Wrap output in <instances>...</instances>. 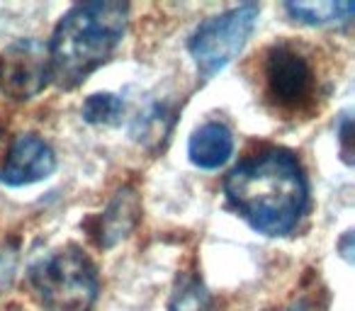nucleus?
<instances>
[{
	"label": "nucleus",
	"instance_id": "obj_3",
	"mask_svg": "<svg viewBox=\"0 0 355 311\" xmlns=\"http://www.w3.org/2000/svg\"><path fill=\"white\" fill-rule=\"evenodd\" d=\"M30 287L44 311H90L100 294V277L78 246H64L30 267Z\"/></svg>",
	"mask_w": 355,
	"mask_h": 311
},
{
	"label": "nucleus",
	"instance_id": "obj_5",
	"mask_svg": "<svg viewBox=\"0 0 355 311\" xmlns=\"http://www.w3.org/2000/svg\"><path fill=\"white\" fill-rule=\"evenodd\" d=\"M266 95L277 109L300 114L316 98V73L306 56L287 42L270 46L263 64Z\"/></svg>",
	"mask_w": 355,
	"mask_h": 311
},
{
	"label": "nucleus",
	"instance_id": "obj_1",
	"mask_svg": "<svg viewBox=\"0 0 355 311\" xmlns=\"http://www.w3.org/2000/svg\"><path fill=\"white\" fill-rule=\"evenodd\" d=\"M224 195L234 212L258 233L287 236L309 204V183L295 153L272 146L229 170Z\"/></svg>",
	"mask_w": 355,
	"mask_h": 311
},
{
	"label": "nucleus",
	"instance_id": "obj_11",
	"mask_svg": "<svg viewBox=\"0 0 355 311\" xmlns=\"http://www.w3.org/2000/svg\"><path fill=\"white\" fill-rule=\"evenodd\" d=\"M80 114H83L85 122L95 124V127H100V124H114L124 114V103L114 93H95L85 98Z\"/></svg>",
	"mask_w": 355,
	"mask_h": 311
},
{
	"label": "nucleus",
	"instance_id": "obj_9",
	"mask_svg": "<svg viewBox=\"0 0 355 311\" xmlns=\"http://www.w3.org/2000/svg\"><path fill=\"white\" fill-rule=\"evenodd\" d=\"M139 217H141V199H139L137 190L122 188L107 204V209L100 214L98 243L103 248H112L114 243H119L134 231Z\"/></svg>",
	"mask_w": 355,
	"mask_h": 311
},
{
	"label": "nucleus",
	"instance_id": "obj_12",
	"mask_svg": "<svg viewBox=\"0 0 355 311\" xmlns=\"http://www.w3.org/2000/svg\"><path fill=\"white\" fill-rule=\"evenodd\" d=\"M171 311H209V296L202 282L195 277H185L173 292Z\"/></svg>",
	"mask_w": 355,
	"mask_h": 311
},
{
	"label": "nucleus",
	"instance_id": "obj_13",
	"mask_svg": "<svg viewBox=\"0 0 355 311\" xmlns=\"http://www.w3.org/2000/svg\"><path fill=\"white\" fill-rule=\"evenodd\" d=\"M17 272V251L15 248H3L0 251V294L12 285Z\"/></svg>",
	"mask_w": 355,
	"mask_h": 311
},
{
	"label": "nucleus",
	"instance_id": "obj_15",
	"mask_svg": "<svg viewBox=\"0 0 355 311\" xmlns=\"http://www.w3.org/2000/svg\"><path fill=\"white\" fill-rule=\"evenodd\" d=\"M268 311H309V309H304V306H287V309H268Z\"/></svg>",
	"mask_w": 355,
	"mask_h": 311
},
{
	"label": "nucleus",
	"instance_id": "obj_7",
	"mask_svg": "<svg viewBox=\"0 0 355 311\" xmlns=\"http://www.w3.org/2000/svg\"><path fill=\"white\" fill-rule=\"evenodd\" d=\"M56 170V153L37 134H20L8 148L0 168V183L10 188H25L46 180Z\"/></svg>",
	"mask_w": 355,
	"mask_h": 311
},
{
	"label": "nucleus",
	"instance_id": "obj_14",
	"mask_svg": "<svg viewBox=\"0 0 355 311\" xmlns=\"http://www.w3.org/2000/svg\"><path fill=\"white\" fill-rule=\"evenodd\" d=\"M338 139H340V148H343L345 161H350V114H340V124H338Z\"/></svg>",
	"mask_w": 355,
	"mask_h": 311
},
{
	"label": "nucleus",
	"instance_id": "obj_8",
	"mask_svg": "<svg viewBox=\"0 0 355 311\" xmlns=\"http://www.w3.org/2000/svg\"><path fill=\"white\" fill-rule=\"evenodd\" d=\"M234 134L222 122H205L193 132L188 141V156L193 166L202 170H217L232 159Z\"/></svg>",
	"mask_w": 355,
	"mask_h": 311
},
{
	"label": "nucleus",
	"instance_id": "obj_10",
	"mask_svg": "<svg viewBox=\"0 0 355 311\" xmlns=\"http://www.w3.org/2000/svg\"><path fill=\"white\" fill-rule=\"evenodd\" d=\"M287 15L309 27H343L353 20V0H297L287 3Z\"/></svg>",
	"mask_w": 355,
	"mask_h": 311
},
{
	"label": "nucleus",
	"instance_id": "obj_2",
	"mask_svg": "<svg viewBox=\"0 0 355 311\" xmlns=\"http://www.w3.org/2000/svg\"><path fill=\"white\" fill-rule=\"evenodd\" d=\"M129 22V6L119 0H93L73 6L54 27L49 54L51 83L73 90L112 59Z\"/></svg>",
	"mask_w": 355,
	"mask_h": 311
},
{
	"label": "nucleus",
	"instance_id": "obj_6",
	"mask_svg": "<svg viewBox=\"0 0 355 311\" xmlns=\"http://www.w3.org/2000/svg\"><path fill=\"white\" fill-rule=\"evenodd\" d=\"M49 83V54L40 39H15L0 51V90L8 98L27 103Z\"/></svg>",
	"mask_w": 355,
	"mask_h": 311
},
{
	"label": "nucleus",
	"instance_id": "obj_4",
	"mask_svg": "<svg viewBox=\"0 0 355 311\" xmlns=\"http://www.w3.org/2000/svg\"><path fill=\"white\" fill-rule=\"evenodd\" d=\"M258 15H261V8L256 3H243L207 17L195 27L188 39V51L202 80L217 75L224 66H229L241 54L251 32L256 30Z\"/></svg>",
	"mask_w": 355,
	"mask_h": 311
}]
</instances>
